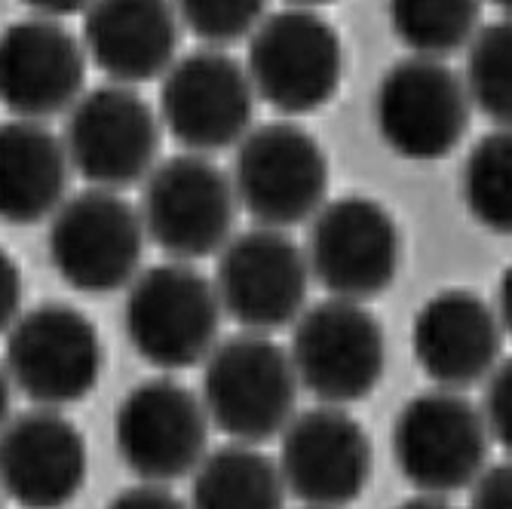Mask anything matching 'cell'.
<instances>
[{
  "label": "cell",
  "mask_w": 512,
  "mask_h": 509,
  "mask_svg": "<svg viewBox=\"0 0 512 509\" xmlns=\"http://www.w3.org/2000/svg\"><path fill=\"white\" fill-rule=\"evenodd\" d=\"M178 22L209 46L246 40L267 16V0H172Z\"/></svg>",
  "instance_id": "cell-26"
},
{
  "label": "cell",
  "mask_w": 512,
  "mask_h": 509,
  "mask_svg": "<svg viewBox=\"0 0 512 509\" xmlns=\"http://www.w3.org/2000/svg\"><path fill=\"white\" fill-rule=\"evenodd\" d=\"M145 240L142 215L120 191L86 188L50 215L46 252L71 289L108 295L142 270Z\"/></svg>",
  "instance_id": "cell-6"
},
{
  "label": "cell",
  "mask_w": 512,
  "mask_h": 509,
  "mask_svg": "<svg viewBox=\"0 0 512 509\" xmlns=\"http://www.w3.org/2000/svg\"><path fill=\"white\" fill-rule=\"evenodd\" d=\"M89 473L83 433L59 408H31L0 430V491L25 509H62Z\"/></svg>",
  "instance_id": "cell-18"
},
{
  "label": "cell",
  "mask_w": 512,
  "mask_h": 509,
  "mask_svg": "<svg viewBox=\"0 0 512 509\" xmlns=\"http://www.w3.org/2000/svg\"><path fill=\"white\" fill-rule=\"evenodd\" d=\"M62 145L89 188L126 191L145 181L160 154V117L123 83H105L83 92L68 108Z\"/></svg>",
  "instance_id": "cell-11"
},
{
  "label": "cell",
  "mask_w": 512,
  "mask_h": 509,
  "mask_svg": "<svg viewBox=\"0 0 512 509\" xmlns=\"http://www.w3.org/2000/svg\"><path fill=\"white\" fill-rule=\"evenodd\" d=\"M509 169H512V138L509 129H491L470 148L463 163V203L470 215L497 237H509L512 230V197H509Z\"/></svg>",
  "instance_id": "cell-24"
},
{
  "label": "cell",
  "mask_w": 512,
  "mask_h": 509,
  "mask_svg": "<svg viewBox=\"0 0 512 509\" xmlns=\"http://www.w3.org/2000/svg\"><path fill=\"white\" fill-rule=\"evenodd\" d=\"M237 194L230 175L203 154H178L157 163L145 178L142 215L151 237L175 261H200L234 237Z\"/></svg>",
  "instance_id": "cell-9"
},
{
  "label": "cell",
  "mask_w": 512,
  "mask_h": 509,
  "mask_svg": "<svg viewBox=\"0 0 512 509\" xmlns=\"http://www.w3.org/2000/svg\"><path fill=\"white\" fill-rule=\"evenodd\" d=\"M203 408L209 424L243 445H258L295 418L298 378L289 350L258 332H240L203 359Z\"/></svg>",
  "instance_id": "cell-1"
},
{
  "label": "cell",
  "mask_w": 512,
  "mask_h": 509,
  "mask_svg": "<svg viewBox=\"0 0 512 509\" xmlns=\"http://www.w3.org/2000/svg\"><path fill=\"white\" fill-rule=\"evenodd\" d=\"M255 89L246 68L218 46L175 59L160 86V126L188 154L240 145L252 129Z\"/></svg>",
  "instance_id": "cell-13"
},
{
  "label": "cell",
  "mask_w": 512,
  "mask_h": 509,
  "mask_svg": "<svg viewBox=\"0 0 512 509\" xmlns=\"http://www.w3.org/2000/svg\"><path fill=\"white\" fill-rule=\"evenodd\" d=\"M212 286L230 319L246 332L270 335L301 316L310 267L286 230L252 227L221 246Z\"/></svg>",
  "instance_id": "cell-14"
},
{
  "label": "cell",
  "mask_w": 512,
  "mask_h": 509,
  "mask_svg": "<svg viewBox=\"0 0 512 509\" xmlns=\"http://www.w3.org/2000/svg\"><path fill=\"white\" fill-rule=\"evenodd\" d=\"M4 368L34 405L65 408L99 387L105 368V344L83 310L43 301L22 310L7 332Z\"/></svg>",
  "instance_id": "cell-4"
},
{
  "label": "cell",
  "mask_w": 512,
  "mask_h": 509,
  "mask_svg": "<svg viewBox=\"0 0 512 509\" xmlns=\"http://www.w3.org/2000/svg\"><path fill=\"white\" fill-rule=\"evenodd\" d=\"M289 359L298 384L325 405H350L378 390L387 372V335L362 301L329 298L295 319Z\"/></svg>",
  "instance_id": "cell-7"
},
{
  "label": "cell",
  "mask_w": 512,
  "mask_h": 509,
  "mask_svg": "<svg viewBox=\"0 0 512 509\" xmlns=\"http://www.w3.org/2000/svg\"><path fill=\"white\" fill-rule=\"evenodd\" d=\"M246 74L255 99L279 114L322 111L344 80L341 34L316 10L289 7L270 13L249 34Z\"/></svg>",
  "instance_id": "cell-2"
},
{
  "label": "cell",
  "mask_w": 512,
  "mask_h": 509,
  "mask_svg": "<svg viewBox=\"0 0 512 509\" xmlns=\"http://www.w3.org/2000/svg\"><path fill=\"white\" fill-rule=\"evenodd\" d=\"M503 332L494 307L482 295L442 289L417 310L411 347L427 378L445 390H467L494 372Z\"/></svg>",
  "instance_id": "cell-19"
},
{
  "label": "cell",
  "mask_w": 512,
  "mask_h": 509,
  "mask_svg": "<svg viewBox=\"0 0 512 509\" xmlns=\"http://www.w3.org/2000/svg\"><path fill=\"white\" fill-rule=\"evenodd\" d=\"M310 280L332 298L371 301L384 295L402 267V230L393 212L371 197H338L310 218L304 246Z\"/></svg>",
  "instance_id": "cell-8"
},
{
  "label": "cell",
  "mask_w": 512,
  "mask_h": 509,
  "mask_svg": "<svg viewBox=\"0 0 512 509\" xmlns=\"http://www.w3.org/2000/svg\"><path fill=\"white\" fill-rule=\"evenodd\" d=\"M488 4H494V7H500V10H509L512 0H488Z\"/></svg>",
  "instance_id": "cell-35"
},
{
  "label": "cell",
  "mask_w": 512,
  "mask_h": 509,
  "mask_svg": "<svg viewBox=\"0 0 512 509\" xmlns=\"http://www.w3.org/2000/svg\"><path fill=\"white\" fill-rule=\"evenodd\" d=\"M479 414L488 427L491 442L509 448L512 436V362L500 359L494 372L485 378V399L479 405Z\"/></svg>",
  "instance_id": "cell-27"
},
{
  "label": "cell",
  "mask_w": 512,
  "mask_h": 509,
  "mask_svg": "<svg viewBox=\"0 0 512 509\" xmlns=\"http://www.w3.org/2000/svg\"><path fill=\"white\" fill-rule=\"evenodd\" d=\"M172 0H92L83 10V53L111 83L135 86L166 74L178 53Z\"/></svg>",
  "instance_id": "cell-20"
},
{
  "label": "cell",
  "mask_w": 512,
  "mask_h": 509,
  "mask_svg": "<svg viewBox=\"0 0 512 509\" xmlns=\"http://www.w3.org/2000/svg\"><path fill=\"white\" fill-rule=\"evenodd\" d=\"M22 4L34 13V16H46V19H65V16H77L83 13L92 0H22Z\"/></svg>",
  "instance_id": "cell-31"
},
{
  "label": "cell",
  "mask_w": 512,
  "mask_h": 509,
  "mask_svg": "<svg viewBox=\"0 0 512 509\" xmlns=\"http://www.w3.org/2000/svg\"><path fill=\"white\" fill-rule=\"evenodd\" d=\"M375 467L365 427L341 405L301 411L283 430L276 470L310 509H344L362 497Z\"/></svg>",
  "instance_id": "cell-16"
},
{
  "label": "cell",
  "mask_w": 512,
  "mask_h": 509,
  "mask_svg": "<svg viewBox=\"0 0 512 509\" xmlns=\"http://www.w3.org/2000/svg\"><path fill=\"white\" fill-rule=\"evenodd\" d=\"M470 105L479 108L497 129H509L512 114V28L509 22L482 25L467 43L463 68Z\"/></svg>",
  "instance_id": "cell-25"
},
{
  "label": "cell",
  "mask_w": 512,
  "mask_h": 509,
  "mask_svg": "<svg viewBox=\"0 0 512 509\" xmlns=\"http://www.w3.org/2000/svg\"><path fill=\"white\" fill-rule=\"evenodd\" d=\"M390 28L414 56L445 59L482 28V0H387Z\"/></svg>",
  "instance_id": "cell-23"
},
{
  "label": "cell",
  "mask_w": 512,
  "mask_h": 509,
  "mask_svg": "<svg viewBox=\"0 0 512 509\" xmlns=\"http://www.w3.org/2000/svg\"><path fill=\"white\" fill-rule=\"evenodd\" d=\"M221 304L212 280L191 261L138 270L126 295V335L135 353L163 372L203 362L218 344Z\"/></svg>",
  "instance_id": "cell-3"
},
{
  "label": "cell",
  "mask_w": 512,
  "mask_h": 509,
  "mask_svg": "<svg viewBox=\"0 0 512 509\" xmlns=\"http://www.w3.org/2000/svg\"><path fill=\"white\" fill-rule=\"evenodd\" d=\"M329 154L316 138L289 120L249 129L234 160L237 203L258 227L289 230L310 221L329 194Z\"/></svg>",
  "instance_id": "cell-5"
},
{
  "label": "cell",
  "mask_w": 512,
  "mask_h": 509,
  "mask_svg": "<svg viewBox=\"0 0 512 509\" xmlns=\"http://www.w3.org/2000/svg\"><path fill=\"white\" fill-rule=\"evenodd\" d=\"M307 509H310V506H307Z\"/></svg>",
  "instance_id": "cell-37"
},
{
  "label": "cell",
  "mask_w": 512,
  "mask_h": 509,
  "mask_svg": "<svg viewBox=\"0 0 512 509\" xmlns=\"http://www.w3.org/2000/svg\"><path fill=\"white\" fill-rule=\"evenodd\" d=\"M105 509H191V506L157 482H142L114 494Z\"/></svg>",
  "instance_id": "cell-30"
},
{
  "label": "cell",
  "mask_w": 512,
  "mask_h": 509,
  "mask_svg": "<svg viewBox=\"0 0 512 509\" xmlns=\"http://www.w3.org/2000/svg\"><path fill=\"white\" fill-rule=\"evenodd\" d=\"M0 497H4V491H0Z\"/></svg>",
  "instance_id": "cell-36"
},
{
  "label": "cell",
  "mask_w": 512,
  "mask_h": 509,
  "mask_svg": "<svg viewBox=\"0 0 512 509\" xmlns=\"http://www.w3.org/2000/svg\"><path fill=\"white\" fill-rule=\"evenodd\" d=\"M25 298V283H22V267L16 258L0 246V335H7L10 326L19 319Z\"/></svg>",
  "instance_id": "cell-28"
},
{
  "label": "cell",
  "mask_w": 512,
  "mask_h": 509,
  "mask_svg": "<svg viewBox=\"0 0 512 509\" xmlns=\"http://www.w3.org/2000/svg\"><path fill=\"white\" fill-rule=\"evenodd\" d=\"M10 405H13V381L7 375L4 362H0V430L10 421Z\"/></svg>",
  "instance_id": "cell-32"
},
{
  "label": "cell",
  "mask_w": 512,
  "mask_h": 509,
  "mask_svg": "<svg viewBox=\"0 0 512 509\" xmlns=\"http://www.w3.org/2000/svg\"><path fill=\"white\" fill-rule=\"evenodd\" d=\"M123 464L145 482H175L197 470L209 451V414L203 399L175 378L132 387L114 418Z\"/></svg>",
  "instance_id": "cell-15"
},
{
  "label": "cell",
  "mask_w": 512,
  "mask_h": 509,
  "mask_svg": "<svg viewBox=\"0 0 512 509\" xmlns=\"http://www.w3.org/2000/svg\"><path fill=\"white\" fill-rule=\"evenodd\" d=\"M86 83L83 43L59 22L28 16L0 31V105L22 120L65 114Z\"/></svg>",
  "instance_id": "cell-17"
},
{
  "label": "cell",
  "mask_w": 512,
  "mask_h": 509,
  "mask_svg": "<svg viewBox=\"0 0 512 509\" xmlns=\"http://www.w3.org/2000/svg\"><path fill=\"white\" fill-rule=\"evenodd\" d=\"M71 163L56 135L43 120L0 123V221L31 227L50 221L65 203Z\"/></svg>",
  "instance_id": "cell-21"
},
{
  "label": "cell",
  "mask_w": 512,
  "mask_h": 509,
  "mask_svg": "<svg viewBox=\"0 0 512 509\" xmlns=\"http://www.w3.org/2000/svg\"><path fill=\"white\" fill-rule=\"evenodd\" d=\"M470 509H512V470L509 464L485 467L482 476L470 485Z\"/></svg>",
  "instance_id": "cell-29"
},
{
  "label": "cell",
  "mask_w": 512,
  "mask_h": 509,
  "mask_svg": "<svg viewBox=\"0 0 512 509\" xmlns=\"http://www.w3.org/2000/svg\"><path fill=\"white\" fill-rule=\"evenodd\" d=\"M396 509H457V506H451L448 500H442V497H436V494H421V497L402 500Z\"/></svg>",
  "instance_id": "cell-33"
},
{
  "label": "cell",
  "mask_w": 512,
  "mask_h": 509,
  "mask_svg": "<svg viewBox=\"0 0 512 509\" xmlns=\"http://www.w3.org/2000/svg\"><path fill=\"white\" fill-rule=\"evenodd\" d=\"M283 503V476L255 445L215 448L194 470L191 509H283Z\"/></svg>",
  "instance_id": "cell-22"
},
{
  "label": "cell",
  "mask_w": 512,
  "mask_h": 509,
  "mask_svg": "<svg viewBox=\"0 0 512 509\" xmlns=\"http://www.w3.org/2000/svg\"><path fill=\"white\" fill-rule=\"evenodd\" d=\"M491 436L473 405L457 390H427L405 399L393 424L399 473L424 494L470 488L488 467Z\"/></svg>",
  "instance_id": "cell-10"
},
{
  "label": "cell",
  "mask_w": 512,
  "mask_h": 509,
  "mask_svg": "<svg viewBox=\"0 0 512 509\" xmlns=\"http://www.w3.org/2000/svg\"><path fill=\"white\" fill-rule=\"evenodd\" d=\"M473 105L463 77L445 59L408 56L375 89L381 142L402 160H442L470 132Z\"/></svg>",
  "instance_id": "cell-12"
},
{
  "label": "cell",
  "mask_w": 512,
  "mask_h": 509,
  "mask_svg": "<svg viewBox=\"0 0 512 509\" xmlns=\"http://www.w3.org/2000/svg\"><path fill=\"white\" fill-rule=\"evenodd\" d=\"M325 4H335V0H292V7H301V10H316Z\"/></svg>",
  "instance_id": "cell-34"
}]
</instances>
